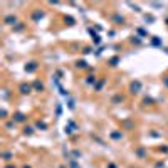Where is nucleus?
<instances>
[{
	"mask_svg": "<svg viewBox=\"0 0 168 168\" xmlns=\"http://www.w3.org/2000/svg\"><path fill=\"white\" fill-rule=\"evenodd\" d=\"M22 89H24V93H29L30 87H29V86H22Z\"/></svg>",
	"mask_w": 168,
	"mask_h": 168,
	"instance_id": "obj_1",
	"label": "nucleus"
}]
</instances>
